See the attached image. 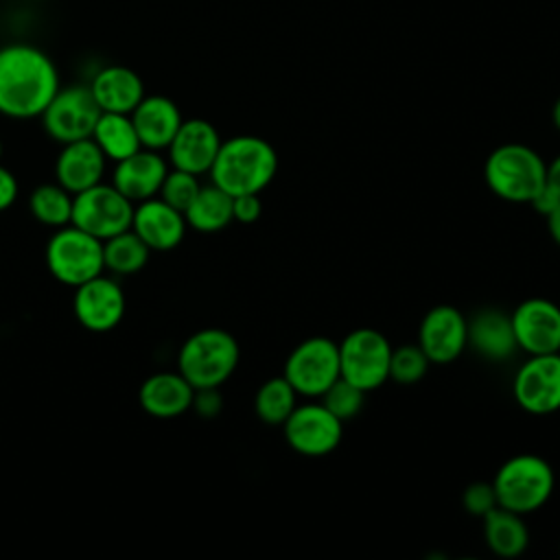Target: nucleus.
<instances>
[{
	"mask_svg": "<svg viewBox=\"0 0 560 560\" xmlns=\"http://www.w3.org/2000/svg\"><path fill=\"white\" fill-rule=\"evenodd\" d=\"M55 61L37 46L15 42L0 48V114L7 118L42 116L59 90Z\"/></svg>",
	"mask_w": 560,
	"mask_h": 560,
	"instance_id": "nucleus-1",
	"label": "nucleus"
},
{
	"mask_svg": "<svg viewBox=\"0 0 560 560\" xmlns=\"http://www.w3.org/2000/svg\"><path fill=\"white\" fill-rule=\"evenodd\" d=\"M210 179L228 195L262 192L278 173V153L265 138L234 136L221 142Z\"/></svg>",
	"mask_w": 560,
	"mask_h": 560,
	"instance_id": "nucleus-2",
	"label": "nucleus"
},
{
	"mask_svg": "<svg viewBox=\"0 0 560 560\" xmlns=\"http://www.w3.org/2000/svg\"><path fill=\"white\" fill-rule=\"evenodd\" d=\"M547 162L523 142H505L483 162V179L492 195L510 203H532L545 188Z\"/></svg>",
	"mask_w": 560,
	"mask_h": 560,
	"instance_id": "nucleus-3",
	"label": "nucleus"
},
{
	"mask_svg": "<svg viewBox=\"0 0 560 560\" xmlns=\"http://www.w3.org/2000/svg\"><path fill=\"white\" fill-rule=\"evenodd\" d=\"M241 359L238 341L223 328L192 332L177 352V372L195 387H221Z\"/></svg>",
	"mask_w": 560,
	"mask_h": 560,
	"instance_id": "nucleus-4",
	"label": "nucleus"
},
{
	"mask_svg": "<svg viewBox=\"0 0 560 560\" xmlns=\"http://www.w3.org/2000/svg\"><path fill=\"white\" fill-rule=\"evenodd\" d=\"M492 488L501 508L525 516L540 510L551 499L556 472L545 457L518 453L499 466Z\"/></svg>",
	"mask_w": 560,
	"mask_h": 560,
	"instance_id": "nucleus-5",
	"label": "nucleus"
},
{
	"mask_svg": "<svg viewBox=\"0 0 560 560\" xmlns=\"http://www.w3.org/2000/svg\"><path fill=\"white\" fill-rule=\"evenodd\" d=\"M46 267L61 284L79 287L105 271L103 241L72 223L57 228L46 243Z\"/></svg>",
	"mask_w": 560,
	"mask_h": 560,
	"instance_id": "nucleus-6",
	"label": "nucleus"
},
{
	"mask_svg": "<svg viewBox=\"0 0 560 560\" xmlns=\"http://www.w3.org/2000/svg\"><path fill=\"white\" fill-rule=\"evenodd\" d=\"M389 339L376 328H354L339 341V376L368 392L389 381Z\"/></svg>",
	"mask_w": 560,
	"mask_h": 560,
	"instance_id": "nucleus-7",
	"label": "nucleus"
},
{
	"mask_svg": "<svg viewBox=\"0 0 560 560\" xmlns=\"http://www.w3.org/2000/svg\"><path fill=\"white\" fill-rule=\"evenodd\" d=\"M282 376L298 396L319 398L339 378V343L324 335L306 337L289 352Z\"/></svg>",
	"mask_w": 560,
	"mask_h": 560,
	"instance_id": "nucleus-8",
	"label": "nucleus"
},
{
	"mask_svg": "<svg viewBox=\"0 0 560 560\" xmlns=\"http://www.w3.org/2000/svg\"><path fill=\"white\" fill-rule=\"evenodd\" d=\"M133 201L114 184H96L72 197L70 223L79 230L105 241L131 228Z\"/></svg>",
	"mask_w": 560,
	"mask_h": 560,
	"instance_id": "nucleus-9",
	"label": "nucleus"
},
{
	"mask_svg": "<svg viewBox=\"0 0 560 560\" xmlns=\"http://www.w3.org/2000/svg\"><path fill=\"white\" fill-rule=\"evenodd\" d=\"M101 107L90 85L59 88L52 101L42 112L44 131L59 144L92 138Z\"/></svg>",
	"mask_w": 560,
	"mask_h": 560,
	"instance_id": "nucleus-10",
	"label": "nucleus"
},
{
	"mask_svg": "<svg viewBox=\"0 0 560 560\" xmlns=\"http://www.w3.org/2000/svg\"><path fill=\"white\" fill-rule=\"evenodd\" d=\"M287 444L306 457L330 455L343 438V422L330 413L324 402L298 405L282 422Z\"/></svg>",
	"mask_w": 560,
	"mask_h": 560,
	"instance_id": "nucleus-11",
	"label": "nucleus"
},
{
	"mask_svg": "<svg viewBox=\"0 0 560 560\" xmlns=\"http://www.w3.org/2000/svg\"><path fill=\"white\" fill-rule=\"evenodd\" d=\"M516 405L532 416L560 409V352L527 354L512 381Z\"/></svg>",
	"mask_w": 560,
	"mask_h": 560,
	"instance_id": "nucleus-12",
	"label": "nucleus"
},
{
	"mask_svg": "<svg viewBox=\"0 0 560 560\" xmlns=\"http://www.w3.org/2000/svg\"><path fill=\"white\" fill-rule=\"evenodd\" d=\"M516 348L525 354L560 352V306L547 298H527L512 313Z\"/></svg>",
	"mask_w": 560,
	"mask_h": 560,
	"instance_id": "nucleus-13",
	"label": "nucleus"
},
{
	"mask_svg": "<svg viewBox=\"0 0 560 560\" xmlns=\"http://www.w3.org/2000/svg\"><path fill=\"white\" fill-rule=\"evenodd\" d=\"M416 343L431 363H451L468 348V317L451 304H438L420 319Z\"/></svg>",
	"mask_w": 560,
	"mask_h": 560,
	"instance_id": "nucleus-14",
	"label": "nucleus"
},
{
	"mask_svg": "<svg viewBox=\"0 0 560 560\" xmlns=\"http://www.w3.org/2000/svg\"><path fill=\"white\" fill-rule=\"evenodd\" d=\"M72 308L83 328L107 332L116 328L125 315V291L114 278L101 273L74 287Z\"/></svg>",
	"mask_w": 560,
	"mask_h": 560,
	"instance_id": "nucleus-15",
	"label": "nucleus"
},
{
	"mask_svg": "<svg viewBox=\"0 0 560 560\" xmlns=\"http://www.w3.org/2000/svg\"><path fill=\"white\" fill-rule=\"evenodd\" d=\"M221 142L223 140L212 122L203 118H188L182 120L175 138L166 147L168 160L173 168H182L192 175H203L210 171Z\"/></svg>",
	"mask_w": 560,
	"mask_h": 560,
	"instance_id": "nucleus-16",
	"label": "nucleus"
},
{
	"mask_svg": "<svg viewBox=\"0 0 560 560\" xmlns=\"http://www.w3.org/2000/svg\"><path fill=\"white\" fill-rule=\"evenodd\" d=\"M186 228L188 223L184 212L160 197H151L133 206L131 230L147 243L151 252L175 249L184 241Z\"/></svg>",
	"mask_w": 560,
	"mask_h": 560,
	"instance_id": "nucleus-17",
	"label": "nucleus"
},
{
	"mask_svg": "<svg viewBox=\"0 0 560 560\" xmlns=\"http://www.w3.org/2000/svg\"><path fill=\"white\" fill-rule=\"evenodd\" d=\"M105 153L92 138L74 140L63 144L55 162L57 184H61L68 192L77 195L101 184L105 175Z\"/></svg>",
	"mask_w": 560,
	"mask_h": 560,
	"instance_id": "nucleus-18",
	"label": "nucleus"
},
{
	"mask_svg": "<svg viewBox=\"0 0 560 560\" xmlns=\"http://www.w3.org/2000/svg\"><path fill=\"white\" fill-rule=\"evenodd\" d=\"M168 173L166 160L151 149H140L133 155L116 162L112 184L131 201L158 197L160 186Z\"/></svg>",
	"mask_w": 560,
	"mask_h": 560,
	"instance_id": "nucleus-19",
	"label": "nucleus"
},
{
	"mask_svg": "<svg viewBox=\"0 0 560 560\" xmlns=\"http://www.w3.org/2000/svg\"><path fill=\"white\" fill-rule=\"evenodd\" d=\"M129 116L133 120L142 149L151 151L166 149L184 120L175 101L162 94H144V98L136 105V109Z\"/></svg>",
	"mask_w": 560,
	"mask_h": 560,
	"instance_id": "nucleus-20",
	"label": "nucleus"
},
{
	"mask_svg": "<svg viewBox=\"0 0 560 560\" xmlns=\"http://www.w3.org/2000/svg\"><path fill=\"white\" fill-rule=\"evenodd\" d=\"M90 90L101 112L131 114L144 98V83L140 74L127 66H105L90 81Z\"/></svg>",
	"mask_w": 560,
	"mask_h": 560,
	"instance_id": "nucleus-21",
	"label": "nucleus"
},
{
	"mask_svg": "<svg viewBox=\"0 0 560 560\" xmlns=\"http://www.w3.org/2000/svg\"><path fill=\"white\" fill-rule=\"evenodd\" d=\"M195 387L179 372L151 374L140 385V407L153 418H175L190 409Z\"/></svg>",
	"mask_w": 560,
	"mask_h": 560,
	"instance_id": "nucleus-22",
	"label": "nucleus"
},
{
	"mask_svg": "<svg viewBox=\"0 0 560 560\" xmlns=\"http://www.w3.org/2000/svg\"><path fill=\"white\" fill-rule=\"evenodd\" d=\"M468 346L490 359H510L516 350V339L512 330V319L499 308H483L468 319Z\"/></svg>",
	"mask_w": 560,
	"mask_h": 560,
	"instance_id": "nucleus-23",
	"label": "nucleus"
},
{
	"mask_svg": "<svg viewBox=\"0 0 560 560\" xmlns=\"http://www.w3.org/2000/svg\"><path fill=\"white\" fill-rule=\"evenodd\" d=\"M483 538L488 549L499 558H516L529 545V532L523 514L497 505L483 516Z\"/></svg>",
	"mask_w": 560,
	"mask_h": 560,
	"instance_id": "nucleus-24",
	"label": "nucleus"
},
{
	"mask_svg": "<svg viewBox=\"0 0 560 560\" xmlns=\"http://www.w3.org/2000/svg\"><path fill=\"white\" fill-rule=\"evenodd\" d=\"M92 140L98 144V149L112 162H120L142 149L138 131H136L129 114L101 112V116L94 125V131H92Z\"/></svg>",
	"mask_w": 560,
	"mask_h": 560,
	"instance_id": "nucleus-25",
	"label": "nucleus"
},
{
	"mask_svg": "<svg viewBox=\"0 0 560 560\" xmlns=\"http://www.w3.org/2000/svg\"><path fill=\"white\" fill-rule=\"evenodd\" d=\"M188 228L212 234L223 228H228L234 217H232V195L221 190L219 186H201L190 206L184 210Z\"/></svg>",
	"mask_w": 560,
	"mask_h": 560,
	"instance_id": "nucleus-26",
	"label": "nucleus"
},
{
	"mask_svg": "<svg viewBox=\"0 0 560 560\" xmlns=\"http://www.w3.org/2000/svg\"><path fill=\"white\" fill-rule=\"evenodd\" d=\"M298 407V392L293 385L280 374L267 378L254 396V411L265 424L282 427L289 413Z\"/></svg>",
	"mask_w": 560,
	"mask_h": 560,
	"instance_id": "nucleus-27",
	"label": "nucleus"
},
{
	"mask_svg": "<svg viewBox=\"0 0 560 560\" xmlns=\"http://www.w3.org/2000/svg\"><path fill=\"white\" fill-rule=\"evenodd\" d=\"M149 254L151 249L131 228L103 241L105 269L118 276H129L140 271L149 262Z\"/></svg>",
	"mask_w": 560,
	"mask_h": 560,
	"instance_id": "nucleus-28",
	"label": "nucleus"
},
{
	"mask_svg": "<svg viewBox=\"0 0 560 560\" xmlns=\"http://www.w3.org/2000/svg\"><path fill=\"white\" fill-rule=\"evenodd\" d=\"M72 197L61 184H42L28 197V210L39 223L63 228L72 217Z\"/></svg>",
	"mask_w": 560,
	"mask_h": 560,
	"instance_id": "nucleus-29",
	"label": "nucleus"
},
{
	"mask_svg": "<svg viewBox=\"0 0 560 560\" xmlns=\"http://www.w3.org/2000/svg\"><path fill=\"white\" fill-rule=\"evenodd\" d=\"M431 361L418 343H402L392 350L389 378L398 385H416L424 378Z\"/></svg>",
	"mask_w": 560,
	"mask_h": 560,
	"instance_id": "nucleus-30",
	"label": "nucleus"
},
{
	"mask_svg": "<svg viewBox=\"0 0 560 560\" xmlns=\"http://www.w3.org/2000/svg\"><path fill=\"white\" fill-rule=\"evenodd\" d=\"M319 400L324 402V407L335 413L341 422L354 418L361 409H363V402H365V392L354 387L352 383H348L346 378H337L322 396Z\"/></svg>",
	"mask_w": 560,
	"mask_h": 560,
	"instance_id": "nucleus-31",
	"label": "nucleus"
},
{
	"mask_svg": "<svg viewBox=\"0 0 560 560\" xmlns=\"http://www.w3.org/2000/svg\"><path fill=\"white\" fill-rule=\"evenodd\" d=\"M201 184H199V175H192L188 171L182 168H171L160 186V199H164L166 203H171L177 210H186L190 206V201L195 199V195L199 192Z\"/></svg>",
	"mask_w": 560,
	"mask_h": 560,
	"instance_id": "nucleus-32",
	"label": "nucleus"
},
{
	"mask_svg": "<svg viewBox=\"0 0 560 560\" xmlns=\"http://www.w3.org/2000/svg\"><path fill=\"white\" fill-rule=\"evenodd\" d=\"M462 505L468 514L483 518L490 510H494L499 505L492 481H475V483L466 486V490L462 494Z\"/></svg>",
	"mask_w": 560,
	"mask_h": 560,
	"instance_id": "nucleus-33",
	"label": "nucleus"
},
{
	"mask_svg": "<svg viewBox=\"0 0 560 560\" xmlns=\"http://www.w3.org/2000/svg\"><path fill=\"white\" fill-rule=\"evenodd\" d=\"M221 407H223V398H221L219 387H201V389H195L190 409H195L201 418H208V420H210V418L219 416Z\"/></svg>",
	"mask_w": 560,
	"mask_h": 560,
	"instance_id": "nucleus-34",
	"label": "nucleus"
},
{
	"mask_svg": "<svg viewBox=\"0 0 560 560\" xmlns=\"http://www.w3.org/2000/svg\"><path fill=\"white\" fill-rule=\"evenodd\" d=\"M260 212H262V203H260V197L256 192L232 197V217H234V221L254 223V221L260 219Z\"/></svg>",
	"mask_w": 560,
	"mask_h": 560,
	"instance_id": "nucleus-35",
	"label": "nucleus"
},
{
	"mask_svg": "<svg viewBox=\"0 0 560 560\" xmlns=\"http://www.w3.org/2000/svg\"><path fill=\"white\" fill-rule=\"evenodd\" d=\"M18 197V179L15 175L0 164V212L11 208Z\"/></svg>",
	"mask_w": 560,
	"mask_h": 560,
	"instance_id": "nucleus-36",
	"label": "nucleus"
},
{
	"mask_svg": "<svg viewBox=\"0 0 560 560\" xmlns=\"http://www.w3.org/2000/svg\"><path fill=\"white\" fill-rule=\"evenodd\" d=\"M545 188L560 199V153L547 162V173H545Z\"/></svg>",
	"mask_w": 560,
	"mask_h": 560,
	"instance_id": "nucleus-37",
	"label": "nucleus"
},
{
	"mask_svg": "<svg viewBox=\"0 0 560 560\" xmlns=\"http://www.w3.org/2000/svg\"><path fill=\"white\" fill-rule=\"evenodd\" d=\"M547 219V230H549V236L556 241V245L560 247V201L545 214Z\"/></svg>",
	"mask_w": 560,
	"mask_h": 560,
	"instance_id": "nucleus-38",
	"label": "nucleus"
},
{
	"mask_svg": "<svg viewBox=\"0 0 560 560\" xmlns=\"http://www.w3.org/2000/svg\"><path fill=\"white\" fill-rule=\"evenodd\" d=\"M551 120H553V127L560 131V96L556 98V103L551 107Z\"/></svg>",
	"mask_w": 560,
	"mask_h": 560,
	"instance_id": "nucleus-39",
	"label": "nucleus"
},
{
	"mask_svg": "<svg viewBox=\"0 0 560 560\" xmlns=\"http://www.w3.org/2000/svg\"><path fill=\"white\" fill-rule=\"evenodd\" d=\"M0 158H2V140H0Z\"/></svg>",
	"mask_w": 560,
	"mask_h": 560,
	"instance_id": "nucleus-40",
	"label": "nucleus"
},
{
	"mask_svg": "<svg viewBox=\"0 0 560 560\" xmlns=\"http://www.w3.org/2000/svg\"><path fill=\"white\" fill-rule=\"evenodd\" d=\"M35 2H44V0H35Z\"/></svg>",
	"mask_w": 560,
	"mask_h": 560,
	"instance_id": "nucleus-41",
	"label": "nucleus"
}]
</instances>
